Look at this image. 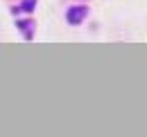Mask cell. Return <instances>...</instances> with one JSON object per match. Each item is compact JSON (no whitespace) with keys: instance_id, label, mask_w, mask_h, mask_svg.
Masks as SVG:
<instances>
[{"instance_id":"cell-1","label":"cell","mask_w":147,"mask_h":137,"mask_svg":"<svg viewBox=\"0 0 147 137\" xmlns=\"http://www.w3.org/2000/svg\"><path fill=\"white\" fill-rule=\"evenodd\" d=\"M84 16H86V7H70V9H68V14H66V18H68V23H70V25L82 23Z\"/></svg>"},{"instance_id":"cell-2","label":"cell","mask_w":147,"mask_h":137,"mask_svg":"<svg viewBox=\"0 0 147 137\" xmlns=\"http://www.w3.org/2000/svg\"><path fill=\"white\" fill-rule=\"evenodd\" d=\"M32 5H34V0H25L20 9H25V11H32Z\"/></svg>"}]
</instances>
